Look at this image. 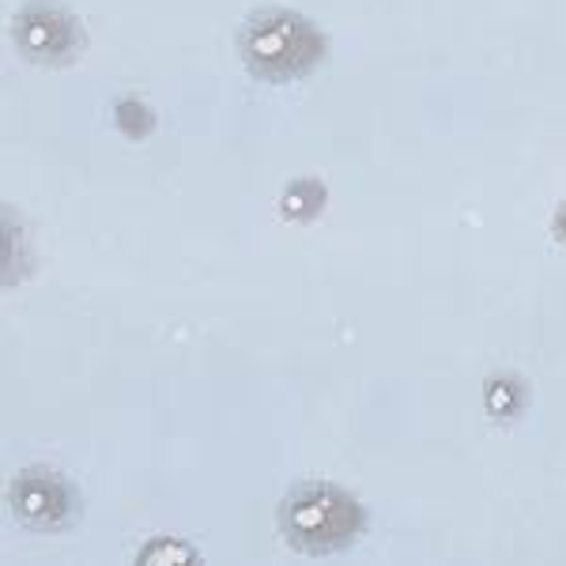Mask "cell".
I'll return each instance as SVG.
<instances>
[{"label": "cell", "instance_id": "cell-4", "mask_svg": "<svg viewBox=\"0 0 566 566\" xmlns=\"http://www.w3.org/2000/svg\"><path fill=\"white\" fill-rule=\"evenodd\" d=\"M15 42L39 61H61V57H69L72 45H76V23H72L65 12H57V8L39 4L20 15V23H15Z\"/></svg>", "mask_w": 566, "mask_h": 566}, {"label": "cell", "instance_id": "cell-1", "mask_svg": "<svg viewBox=\"0 0 566 566\" xmlns=\"http://www.w3.org/2000/svg\"><path fill=\"white\" fill-rule=\"evenodd\" d=\"M242 61L261 80H295L314 69L322 57V39L303 15L269 8V12L250 15L239 34Z\"/></svg>", "mask_w": 566, "mask_h": 566}, {"label": "cell", "instance_id": "cell-2", "mask_svg": "<svg viewBox=\"0 0 566 566\" xmlns=\"http://www.w3.org/2000/svg\"><path fill=\"white\" fill-rule=\"evenodd\" d=\"M280 525L298 552L325 555L352 544V536L363 528V510L348 491L328 488V483H306L283 502Z\"/></svg>", "mask_w": 566, "mask_h": 566}, {"label": "cell", "instance_id": "cell-3", "mask_svg": "<svg viewBox=\"0 0 566 566\" xmlns=\"http://www.w3.org/2000/svg\"><path fill=\"white\" fill-rule=\"evenodd\" d=\"M12 510L31 528H61L72 522L76 495L61 476L45 469H31L12 483Z\"/></svg>", "mask_w": 566, "mask_h": 566}, {"label": "cell", "instance_id": "cell-5", "mask_svg": "<svg viewBox=\"0 0 566 566\" xmlns=\"http://www.w3.org/2000/svg\"><path fill=\"white\" fill-rule=\"evenodd\" d=\"M322 200H325V193L317 181H295V186L283 193V212L291 219H310L317 208H322Z\"/></svg>", "mask_w": 566, "mask_h": 566}, {"label": "cell", "instance_id": "cell-6", "mask_svg": "<svg viewBox=\"0 0 566 566\" xmlns=\"http://www.w3.org/2000/svg\"><path fill=\"white\" fill-rule=\"evenodd\" d=\"M122 114H117V122H122V129H129L133 136H144V129L151 125V114L144 106H136V103H122L117 106Z\"/></svg>", "mask_w": 566, "mask_h": 566}]
</instances>
